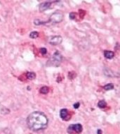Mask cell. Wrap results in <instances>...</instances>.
I'll list each match as a JSON object with an SVG mask.
<instances>
[{
  "mask_svg": "<svg viewBox=\"0 0 120 134\" xmlns=\"http://www.w3.org/2000/svg\"><path fill=\"white\" fill-rule=\"evenodd\" d=\"M48 120L46 115L40 111L33 112L27 117V126L30 129L34 131L45 129L48 126Z\"/></svg>",
  "mask_w": 120,
  "mask_h": 134,
  "instance_id": "6da1fadb",
  "label": "cell"
},
{
  "mask_svg": "<svg viewBox=\"0 0 120 134\" xmlns=\"http://www.w3.org/2000/svg\"><path fill=\"white\" fill-rule=\"evenodd\" d=\"M48 91H49L48 87H46V86H44V87H42L40 89V93H42V94H47L48 92Z\"/></svg>",
  "mask_w": 120,
  "mask_h": 134,
  "instance_id": "8fae6325",
  "label": "cell"
},
{
  "mask_svg": "<svg viewBox=\"0 0 120 134\" xmlns=\"http://www.w3.org/2000/svg\"><path fill=\"white\" fill-rule=\"evenodd\" d=\"M40 52H42V54H45L47 52V50H46L45 48H42L40 49Z\"/></svg>",
  "mask_w": 120,
  "mask_h": 134,
  "instance_id": "9a60e30c",
  "label": "cell"
},
{
  "mask_svg": "<svg viewBox=\"0 0 120 134\" xmlns=\"http://www.w3.org/2000/svg\"><path fill=\"white\" fill-rule=\"evenodd\" d=\"M27 78L28 80H34L36 77V74L34 72H28L27 73Z\"/></svg>",
  "mask_w": 120,
  "mask_h": 134,
  "instance_id": "9c48e42d",
  "label": "cell"
},
{
  "mask_svg": "<svg viewBox=\"0 0 120 134\" xmlns=\"http://www.w3.org/2000/svg\"><path fill=\"white\" fill-rule=\"evenodd\" d=\"M63 20V14L61 12L53 13L50 16L49 22L51 23H60Z\"/></svg>",
  "mask_w": 120,
  "mask_h": 134,
  "instance_id": "3957f363",
  "label": "cell"
},
{
  "mask_svg": "<svg viewBox=\"0 0 120 134\" xmlns=\"http://www.w3.org/2000/svg\"><path fill=\"white\" fill-rule=\"evenodd\" d=\"M79 105H80L79 103H74V104L73 106L74 108H78L79 107Z\"/></svg>",
  "mask_w": 120,
  "mask_h": 134,
  "instance_id": "2e32d148",
  "label": "cell"
},
{
  "mask_svg": "<svg viewBox=\"0 0 120 134\" xmlns=\"http://www.w3.org/2000/svg\"><path fill=\"white\" fill-rule=\"evenodd\" d=\"M39 36V32L37 31H32L29 34V37L31 38H36Z\"/></svg>",
  "mask_w": 120,
  "mask_h": 134,
  "instance_id": "4fadbf2b",
  "label": "cell"
},
{
  "mask_svg": "<svg viewBox=\"0 0 120 134\" xmlns=\"http://www.w3.org/2000/svg\"><path fill=\"white\" fill-rule=\"evenodd\" d=\"M51 4V2H44V3H42V4L39 5L40 12H43L44 10H46V9H48V8H50Z\"/></svg>",
  "mask_w": 120,
  "mask_h": 134,
  "instance_id": "8992f818",
  "label": "cell"
},
{
  "mask_svg": "<svg viewBox=\"0 0 120 134\" xmlns=\"http://www.w3.org/2000/svg\"><path fill=\"white\" fill-rule=\"evenodd\" d=\"M67 131L70 134L80 133L82 131V126L80 124H71V125H69L68 126Z\"/></svg>",
  "mask_w": 120,
  "mask_h": 134,
  "instance_id": "277c9868",
  "label": "cell"
},
{
  "mask_svg": "<svg viewBox=\"0 0 120 134\" xmlns=\"http://www.w3.org/2000/svg\"><path fill=\"white\" fill-rule=\"evenodd\" d=\"M98 106L100 108H105V107L107 106V103L105 102V100H100L98 103Z\"/></svg>",
  "mask_w": 120,
  "mask_h": 134,
  "instance_id": "30bf717a",
  "label": "cell"
},
{
  "mask_svg": "<svg viewBox=\"0 0 120 134\" xmlns=\"http://www.w3.org/2000/svg\"><path fill=\"white\" fill-rule=\"evenodd\" d=\"M97 133H98V134H101V133H102V132H101V130H98V131H97Z\"/></svg>",
  "mask_w": 120,
  "mask_h": 134,
  "instance_id": "e0dca14e",
  "label": "cell"
},
{
  "mask_svg": "<svg viewBox=\"0 0 120 134\" xmlns=\"http://www.w3.org/2000/svg\"><path fill=\"white\" fill-rule=\"evenodd\" d=\"M104 90H113L114 88V85L112 83H109V84H107L106 85L104 86Z\"/></svg>",
  "mask_w": 120,
  "mask_h": 134,
  "instance_id": "7c38bea8",
  "label": "cell"
},
{
  "mask_svg": "<svg viewBox=\"0 0 120 134\" xmlns=\"http://www.w3.org/2000/svg\"><path fill=\"white\" fill-rule=\"evenodd\" d=\"M47 41L52 46H58L62 43L63 38L61 36H51L48 38Z\"/></svg>",
  "mask_w": 120,
  "mask_h": 134,
  "instance_id": "5b68a950",
  "label": "cell"
},
{
  "mask_svg": "<svg viewBox=\"0 0 120 134\" xmlns=\"http://www.w3.org/2000/svg\"><path fill=\"white\" fill-rule=\"evenodd\" d=\"M75 16H76V14L74 13H69V18L72 19V20L75 19Z\"/></svg>",
  "mask_w": 120,
  "mask_h": 134,
  "instance_id": "5bb4252c",
  "label": "cell"
},
{
  "mask_svg": "<svg viewBox=\"0 0 120 134\" xmlns=\"http://www.w3.org/2000/svg\"><path fill=\"white\" fill-rule=\"evenodd\" d=\"M62 59H63V57L61 54V53L58 52H56L51 57L50 59L48 60V65L56 67L58 66L59 65L61 64Z\"/></svg>",
  "mask_w": 120,
  "mask_h": 134,
  "instance_id": "7a4b0ae2",
  "label": "cell"
},
{
  "mask_svg": "<svg viewBox=\"0 0 120 134\" xmlns=\"http://www.w3.org/2000/svg\"><path fill=\"white\" fill-rule=\"evenodd\" d=\"M67 115H68V110H67V109H62L60 111V116L63 119H65L66 117H67Z\"/></svg>",
  "mask_w": 120,
  "mask_h": 134,
  "instance_id": "ba28073f",
  "label": "cell"
},
{
  "mask_svg": "<svg viewBox=\"0 0 120 134\" xmlns=\"http://www.w3.org/2000/svg\"><path fill=\"white\" fill-rule=\"evenodd\" d=\"M104 56L105 58L110 59H112L114 57V53L112 51H109V50H105L104 51Z\"/></svg>",
  "mask_w": 120,
  "mask_h": 134,
  "instance_id": "52a82bcc",
  "label": "cell"
}]
</instances>
